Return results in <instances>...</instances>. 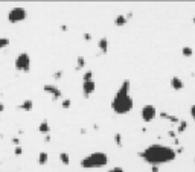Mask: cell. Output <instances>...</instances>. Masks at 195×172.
<instances>
[{
  "instance_id": "obj_1",
  "label": "cell",
  "mask_w": 195,
  "mask_h": 172,
  "mask_svg": "<svg viewBox=\"0 0 195 172\" xmlns=\"http://www.w3.org/2000/svg\"><path fill=\"white\" fill-rule=\"evenodd\" d=\"M137 155L142 157L151 166H160L163 163L172 162L177 157V152L171 146H166V145H162V143H153V145L146 146L143 151H140Z\"/></svg>"
},
{
  "instance_id": "obj_2",
  "label": "cell",
  "mask_w": 195,
  "mask_h": 172,
  "mask_svg": "<svg viewBox=\"0 0 195 172\" xmlns=\"http://www.w3.org/2000/svg\"><path fill=\"white\" fill-rule=\"evenodd\" d=\"M130 90H131V81L123 79L117 88L116 94L111 99V110L116 114H127L134 108V99L130 94Z\"/></svg>"
},
{
  "instance_id": "obj_3",
  "label": "cell",
  "mask_w": 195,
  "mask_h": 172,
  "mask_svg": "<svg viewBox=\"0 0 195 172\" xmlns=\"http://www.w3.org/2000/svg\"><path fill=\"white\" fill-rule=\"evenodd\" d=\"M81 168L84 169H101L108 165V155L102 151H95L81 159Z\"/></svg>"
},
{
  "instance_id": "obj_4",
  "label": "cell",
  "mask_w": 195,
  "mask_h": 172,
  "mask_svg": "<svg viewBox=\"0 0 195 172\" xmlns=\"http://www.w3.org/2000/svg\"><path fill=\"white\" fill-rule=\"evenodd\" d=\"M14 67L17 72L21 73H29L31 70V56L28 52H20L17 55V58L14 59Z\"/></svg>"
},
{
  "instance_id": "obj_5",
  "label": "cell",
  "mask_w": 195,
  "mask_h": 172,
  "mask_svg": "<svg viewBox=\"0 0 195 172\" xmlns=\"http://www.w3.org/2000/svg\"><path fill=\"white\" fill-rule=\"evenodd\" d=\"M28 18V11L23 8V6H14L9 9L8 12V21L12 23V25H17V23H21Z\"/></svg>"
},
{
  "instance_id": "obj_6",
  "label": "cell",
  "mask_w": 195,
  "mask_h": 172,
  "mask_svg": "<svg viewBox=\"0 0 195 172\" xmlns=\"http://www.w3.org/2000/svg\"><path fill=\"white\" fill-rule=\"evenodd\" d=\"M140 117H142V120L146 122V124L153 122V120L157 117V108L153 105V104H146V105H143L142 110H140Z\"/></svg>"
},
{
  "instance_id": "obj_7",
  "label": "cell",
  "mask_w": 195,
  "mask_h": 172,
  "mask_svg": "<svg viewBox=\"0 0 195 172\" xmlns=\"http://www.w3.org/2000/svg\"><path fill=\"white\" fill-rule=\"evenodd\" d=\"M43 90H44L47 94L52 96V101H53V102L63 99V91H61L57 86H53V84H44V86H43Z\"/></svg>"
},
{
  "instance_id": "obj_8",
  "label": "cell",
  "mask_w": 195,
  "mask_h": 172,
  "mask_svg": "<svg viewBox=\"0 0 195 172\" xmlns=\"http://www.w3.org/2000/svg\"><path fill=\"white\" fill-rule=\"evenodd\" d=\"M95 91H96V82H95V81L82 82V96H84L85 99H88Z\"/></svg>"
},
{
  "instance_id": "obj_9",
  "label": "cell",
  "mask_w": 195,
  "mask_h": 172,
  "mask_svg": "<svg viewBox=\"0 0 195 172\" xmlns=\"http://www.w3.org/2000/svg\"><path fill=\"white\" fill-rule=\"evenodd\" d=\"M171 87L174 88V90H183L185 88V82H183V79L181 78H178V76H172L171 78Z\"/></svg>"
},
{
  "instance_id": "obj_10",
  "label": "cell",
  "mask_w": 195,
  "mask_h": 172,
  "mask_svg": "<svg viewBox=\"0 0 195 172\" xmlns=\"http://www.w3.org/2000/svg\"><path fill=\"white\" fill-rule=\"evenodd\" d=\"M158 116H160L162 119H166V120H169V122H171V124H174V125H177V124L180 122V119H178L177 116H174V114H169V113H165V111H163V113H160Z\"/></svg>"
},
{
  "instance_id": "obj_11",
  "label": "cell",
  "mask_w": 195,
  "mask_h": 172,
  "mask_svg": "<svg viewBox=\"0 0 195 172\" xmlns=\"http://www.w3.org/2000/svg\"><path fill=\"white\" fill-rule=\"evenodd\" d=\"M98 49H99L102 53H107V52H108V38H107V37H102V38L98 41Z\"/></svg>"
},
{
  "instance_id": "obj_12",
  "label": "cell",
  "mask_w": 195,
  "mask_h": 172,
  "mask_svg": "<svg viewBox=\"0 0 195 172\" xmlns=\"http://www.w3.org/2000/svg\"><path fill=\"white\" fill-rule=\"evenodd\" d=\"M38 131L41 132V134H44V136L50 132V124H49V120H47V119L41 120V124H40V127H38Z\"/></svg>"
},
{
  "instance_id": "obj_13",
  "label": "cell",
  "mask_w": 195,
  "mask_h": 172,
  "mask_svg": "<svg viewBox=\"0 0 195 172\" xmlns=\"http://www.w3.org/2000/svg\"><path fill=\"white\" fill-rule=\"evenodd\" d=\"M18 108H20V110H25V111H32V108H34V102H32L31 99H25V101L18 105Z\"/></svg>"
},
{
  "instance_id": "obj_14",
  "label": "cell",
  "mask_w": 195,
  "mask_h": 172,
  "mask_svg": "<svg viewBox=\"0 0 195 172\" xmlns=\"http://www.w3.org/2000/svg\"><path fill=\"white\" fill-rule=\"evenodd\" d=\"M37 162H38V165L44 166L46 163H49V154L46 151H41L38 154V157H37Z\"/></svg>"
},
{
  "instance_id": "obj_15",
  "label": "cell",
  "mask_w": 195,
  "mask_h": 172,
  "mask_svg": "<svg viewBox=\"0 0 195 172\" xmlns=\"http://www.w3.org/2000/svg\"><path fill=\"white\" fill-rule=\"evenodd\" d=\"M60 162H61L64 166L70 165V155H69V152H66V151H61V152H60Z\"/></svg>"
},
{
  "instance_id": "obj_16",
  "label": "cell",
  "mask_w": 195,
  "mask_h": 172,
  "mask_svg": "<svg viewBox=\"0 0 195 172\" xmlns=\"http://www.w3.org/2000/svg\"><path fill=\"white\" fill-rule=\"evenodd\" d=\"M128 23V18H127V15H117L116 18H115V25L116 26H119V28H122V26H125Z\"/></svg>"
},
{
  "instance_id": "obj_17",
  "label": "cell",
  "mask_w": 195,
  "mask_h": 172,
  "mask_svg": "<svg viewBox=\"0 0 195 172\" xmlns=\"http://www.w3.org/2000/svg\"><path fill=\"white\" fill-rule=\"evenodd\" d=\"M85 64H87V59H85V56L84 55H79L78 58H76V70H82L84 67H85Z\"/></svg>"
},
{
  "instance_id": "obj_18",
  "label": "cell",
  "mask_w": 195,
  "mask_h": 172,
  "mask_svg": "<svg viewBox=\"0 0 195 172\" xmlns=\"http://www.w3.org/2000/svg\"><path fill=\"white\" fill-rule=\"evenodd\" d=\"M188 129V122L185 120V119H180V122L177 124V134H181V132H185Z\"/></svg>"
},
{
  "instance_id": "obj_19",
  "label": "cell",
  "mask_w": 195,
  "mask_h": 172,
  "mask_svg": "<svg viewBox=\"0 0 195 172\" xmlns=\"http://www.w3.org/2000/svg\"><path fill=\"white\" fill-rule=\"evenodd\" d=\"M87 81H93V70H85L84 75H82V82H87Z\"/></svg>"
},
{
  "instance_id": "obj_20",
  "label": "cell",
  "mask_w": 195,
  "mask_h": 172,
  "mask_svg": "<svg viewBox=\"0 0 195 172\" xmlns=\"http://www.w3.org/2000/svg\"><path fill=\"white\" fill-rule=\"evenodd\" d=\"M181 53H183V56H192V53H194V50H192V47H189V46H185L183 49H181Z\"/></svg>"
},
{
  "instance_id": "obj_21",
  "label": "cell",
  "mask_w": 195,
  "mask_h": 172,
  "mask_svg": "<svg viewBox=\"0 0 195 172\" xmlns=\"http://www.w3.org/2000/svg\"><path fill=\"white\" fill-rule=\"evenodd\" d=\"M9 43H11V41H9L8 37H0V50H2V49H6V47L9 46Z\"/></svg>"
},
{
  "instance_id": "obj_22",
  "label": "cell",
  "mask_w": 195,
  "mask_h": 172,
  "mask_svg": "<svg viewBox=\"0 0 195 172\" xmlns=\"http://www.w3.org/2000/svg\"><path fill=\"white\" fill-rule=\"evenodd\" d=\"M115 143H116V146H119V148H122V146H123V142H122V134H120V132H116V134H115Z\"/></svg>"
},
{
  "instance_id": "obj_23",
  "label": "cell",
  "mask_w": 195,
  "mask_h": 172,
  "mask_svg": "<svg viewBox=\"0 0 195 172\" xmlns=\"http://www.w3.org/2000/svg\"><path fill=\"white\" fill-rule=\"evenodd\" d=\"M70 107H72V101L70 99H61V108L69 110Z\"/></svg>"
},
{
  "instance_id": "obj_24",
  "label": "cell",
  "mask_w": 195,
  "mask_h": 172,
  "mask_svg": "<svg viewBox=\"0 0 195 172\" xmlns=\"http://www.w3.org/2000/svg\"><path fill=\"white\" fill-rule=\"evenodd\" d=\"M63 75H64V72H63V70H57V72L52 75V78H53L55 81H60V79L63 78Z\"/></svg>"
},
{
  "instance_id": "obj_25",
  "label": "cell",
  "mask_w": 195,
  "mask_h": 172,
  "mask_svg": "<svg viewBox=\"0 0 195 172\" xmlns=\"http://www.w3.org/2000/svg\"><path fill=\"white\" fill-rule=\"evenodd\" d=\"M14 154H15V155H21V154H23V148H21V146H15Z\"/></svg>"
},
{
  "instance_id": "obj_26",
  "label": "cell",
  "mask_w": 195,
  "mask_h": 172,
  "mask_svg": "<svg viewBox=\"0 0 195 172\" xmlns=\"http://www.w3.org/2000/svg\"><path fill=\"white\" fill-rule=\"evenodd\" d=\"M82 38H84L85 41H92V34H88V32H84V34H82Z\"/></svg>"
},
{
  "instance_id": "obj_27",
  "label": "cell",
  "mask_w": 195,
  "mask_h": 172,
  "mask_svg": "<svg viewBox=\"0 0 195 172\" xmlns=\"http://www.w3.org/2000/svg\"><path fill=\"white\" fill-rule=\"evenodd\" d=\"M168 136H169V137H172V139L175 140V139H177V131H174V129H169V131H168Z\"/></svg>"
},
{
  "instance_id": "obj_28",
  "label": "cell",
  "mask_w": 195,
  "mask_h": 172,
  "mask_svg": "<svg viewBox=\"0 0 195 172\" xmlns=\"http://www.w3.org/2000/svg\"><path fill=\"white\" fill-rule=\"evenodd\" d=\"M108 172H127V171H123L120 166H115V168H111V169H110Z\"/></svg>"
},
{
  "instance_id": "obj_29",
  "label": "cell",
  "mask_w": 195,
  "mask_h": 172,
  "mask_svg": "<svg viewBox=\"0 0 195 172\" xmlns=\"http://www.w3.org/2000/svg\"><path fill=\"white\" fill-rule=\"evenodd\" d=\"M11 142H12L15 146H20V139H18V137H12V140H11Z\"/></svg>"
},
{
  "instance_id": "obj_30",
  "label": "cell",
  "mask_w": 195,
  "mask_h": 172,
  "mask_svg": "<svg viewBox=\"0 0 195 172\" xmlns=\"http://www.w3.org/2000/svg\"><path fill=\"white\" fill-rule=\"evenodd\" d=\"M189 113H191V116H192V119L195 120V104L194 105H191V110H189Z\"/></svg>"
},
{
  "instance_id": "obj_31",
  "label": "cell",
  "mask_w": 195,
  "mask_h": 172,
  "mask_svg": "<svg viewBox=\"0 0 195 172\" xmlns=\"http://www.w3.org/2000/svg\"><path fill=\"white\" fill-rule=\"evenodd\" d=\"M50 140H52V137H50V134H46V136H44V142H46V143H49Z\"/></svg>"
},
{
  "instance_id": "obj_32",
  "label": "cell",
  "mask_w": 195,
  "mask_h": 172,
  "mask_svg": "<svg viewBox=\"0 0 195 172\" xmlns=\"http://www.w3.org/2000/svg\"><path fill=\"white\" fill-rule=\"evenodd\" d=\"M151 172H160V166H151Z\"/></svg>"
},
{
  "instance_id": "obj_33",
  "label": "cell",
  "mask_w": 195,
  "mask_h": 172,
  "mask_svg": "<svg viewBox=\"0 0 195 172\" xmlns=\"http://www.w3.org/2000/svg\"><path fill=\"white\" fill-rule=\"evenodd\" d=\"M3 111H5V104L0 102V113H3Z\"/></svg>"
},
{
  "instance_id": "obj_34",
  "label": "cell",
  "mask_w": 195,
  "mask_h": 172,
  "mask_svg": "<svg viewBox=\"0 0 195 172\" xmlns=\"http://www.w3.org/2000/svg\"><path fill=\"white\" fill-rule=\"evenodd\" d=\"M60 29H61V31H63V32H66V31H67V26H66V25H63V26H61V28H60Z\"/></svg>"
},
{
  "instance_id": "obj_35",
  "label": "cell",
  "mask_w": 195,
  "mask_h": 172,
  "mask_svg": "<svg viewBox=\"0 0 195 172\" xmlns=\"http://www.w3.org/2000/svg\"><path fill=\"white\" fill-rule=\"evenodd\" d=\"M79 132H81V134H85V132H87V129H85V128H81V129H79Z\"/></svg>"
},
{
  "instance_id": "obj_36",
  "label": "cell",
  "mask_w": 195,
  "mask_h": 172,
  "mask_svg": "<svg viewBox=\"0 0 195 172\" xmlns=\"http://www.w3.org/2000/svg\"><path fill=\"white\" fill-rule=\"evenodd\" d=\"M192 21H194V23H195V17H194V18H192Z\"/></svg>"
}]
</instances>
